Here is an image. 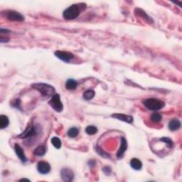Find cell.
<instances>
[{
    "label": "cell",
    "instance_id": "obj_1",
    "mask_svg": "<svg viewBox=\"0 0 182 182\" xmlns=\"http://www.w3.org/2000/svg\"><path fill=\"white\" fill-rule=\"evenodd\" d=\"M33 88L37 89L41 93L43 97L49 98L54 95L55 88L51 85L46 83H34L32 84Z\"/></svg>",
    "mask_w": 182,
    "mask_h": 182
},
{
    "label": "cell",
    "instance_id": "obj_2",
    "mask_svg": "<svg viewBox=\"0 0 182 182\" xmlns=\"http://www.w3.org/2000/svg\"><path fill=\"white\" fill-rule=\"evenodd\" d=\"M143 105L150 110H159L165 107V103L156 98H149L143 101Z\"/></svg>",
    "mask_w": 182,
    "mask_h": 182
},
{
    "label": "cell",
    "instance_id": "obj_3",
    "mask_svg": "<svg viewBox=\"0 0 182 182\" xmlns=\"http://www.w3.org/2000/svg\"><path fill=\"white\" fill-rule=\"evenodd\" d=\"M80 13V10L77 4H73L67 8L63 13V17L66 20H73L77 18Z\"/></svg>",
    "mask_w": 182,
    "mask_h": 182
},
{
    "label": "cell",
    "instance_id": "obj_4",
    "mask_svg": "<svg viewBox=\"0 0 182 182\" xmlns=\"http://www.w3.org/2000/svg\"><path fill=\"white\" fill-rule=\"evenodd\" d=\"M48 104L55 111L58 112H60L64 109V105L60 101L59 94H54L48 101Z\"/></svg>",
    "mask_w": 182,
    "mask_h": 182
},
{
    "label": "cell",
    "instance_id": "obj_5",
    "mask_svg": "<svg viewBox=\"0 0 182 182\" xmlns=\"http://www.w3.org/2000/svg\"><path fill=\"white\" fill-rule=\"evenodd\" d=\"M5 17L6 19L10 21H22L24 20V16L20 14V13L13 10L6 11Z\"/></svg>",
    "mask_w": 182,
    "mask_h": 182
},
{
    "label": "cell",
    "instance_id": "obj_6",
    "mask_svg": "<svg viewBox=\"0 0 182 182\" xmlns=\"http://www.w3.org/2000/svg\"><path fill=\"white\" fill-rule=\"evenodd\" d=\"M37 135V129L34 125H29L27 128L22 132L21 134L18 136V137L21 139H26Z\"/></svg>",
    "mask_w": 182,
    "mask_h": 182
},
{
    "label": "cell",
    "instance_id": "obj_7",
    "mask_svg": "<svg viewBox=\"0 0 182 182\" xmlns=\"http://www.w3.org/2000/svg\"><path fill=\"white\" fill-rule=\"evenodd\" d=\"M54 55L59 58L60 60H63V61L68 63L73 58V55L70 52H67V51H55Z\"/></svg>",
    "mask_w": 182,
    "mask_h": 182
},
{
    "label": "cell",
    "instance_id": "obj_8",
    "mask_svg": "<svg viewBox=\"0 0 182 182\" xmlns=\"http://www.w3.org/2000/svg\"><path fill=\"white\" fill-rule=\"evenodd\" d=\"M61 179L64 181H72L74 179V173L68 168H64L60 171Z\"/></svg>",
    "mask_w": 182,
    "mask_h": 182
},
{
    "label": "cell",
    "instance_id": "obj_9",
    "mask_svg": "<svg viewBox=\"0 0 182 182\" xmlns=\"http://www.w3.org/2000/svg\"><path fill=\"white\" fill-rule=\"evenodd\" d=\"M37 170L41 174H47L50 172L51 166L46 161H39L37 164Z\"/></svg>",
    "mask_w": 182,
    "mask_h": 182
},
{
    "label": "cell",
    "instance_id": "obj_10",
    "mask_svg": "<svg viewBox=\"0 0 182 182\" xmlns=\"http://www.w3.org/2000/svg\"><path fill=\"white\" fill-rule=\"evenodd\" d=\"M112 118H114L117 119V120L123 121V122H125L127 123H132L133 122V118L130 115H127V114H119V113H115L112 114Z\"/></svg>",
    "mask_w": 182,
    "mask_h": 182
},
{
    "label": "cell",
    "instance_id": "obj_11",
    "mask_svg": "<svg viewBox=\"0 0 182 182\" xmlns=\"http://www.w3.org/2000/svg\"><path fill=\"white\" fill-rule=\"evenodd\" d=\"M127 140H125V137H121V146L119 149L118 153H117V157L118 159H121L122 158L123 155H124L125 152L127 150Z\"/></svg>",
    "mask_w": 182,
    "mask_h": 182
},
{
    "label": "cell",
    "instance_id": "obj_12",
    "mask_svg": "<svg viewBox=\"0 0 182 182\" xmlns=\"http://www.w3.org/2000/svg\"><path fill=\"white\" fill-rule=\"evenodd\" d=\"M14 150H15L16 154L17 155V157H19V159L22 161V162H26V161H27L26 157L25 156V154H24V149H22L19 145H17V144H16L14 145Z\"/></svg>",
    "mask_w": 182,
    "mask_h": 182
},
{
    "label": "cell",
    "instance_id": "obj_13",
    "mask_svg": "<svg viewBox=\"0 0 182 182\" xmlns=\"http://www.w3.org/2000/svg\"><path fill=\"white\" fill-rule=\"evenodd\" d=\"M181 127V122L179 120L174 119V120H171L168 123V129L172 131H176L178 130Z\"/></svg>",
    "mask_w": 182,
    "mask_h": 182
},
{
    "label": "cell",
    "instance_id": "obj_14",
    "mask_svg": "<svg viewBox=\"0 0 182 182\" xmlns=\"http://www.w3.org/2000/svg\"><path fill=\"white\" fill-rule=\"evenodd\" d=\"M130 166H131L132 168H134V170L139 171L142 168V163L141 162V161L139 159L133 158L130 161Z\"/></svg>",
    "mask_w": 182,
    "mask_h": 182
},
{
    "label": "cell",
    "instance_id": "obj_15",
    "mask_svg": "<svg viewBox=\"0 0 182 182\" xmlns=\"http://www.w3.org/2000/svg\"><path fill=\"white\" fill-rule=\"evenodd\" d=\"M9 124H10V120L7 116L2 114L0 116V128L1 129H4V128L7 127Z\"/></svg>",
    "mask_w": 182,
    "mask_h": 182
},
{
    "label": "cell",
    "instance_id": "obj_16",
    "mask_svg": "<svg viewBox=\"0 0 182 182\" xmlns=\"http://www.w3.org/2000/svg\"><path fill=\"white\" fill-rule=\"evenodd\" d=\"M78 86V83L76 82V80L73 79H68L66 81V87L67 90H70V91H73L76 90V87Z\"/></svg>",
    "mask_w": 182,
    "mask_h": 182
},
{
    "label": "cell",
    "instance_id": "obj_17",
    "mask_svg": "<svg viewBox=\"0 0 182 182\" xmlns=\"http://www.w3.org/2000/svg\"><path fill=\"white\" fill-rule=\"evenodd\" d=\"M46 147L44 145H41V146H39V147H37L35 149L34 151H33V154L35 155H37V156H44L46 153Z\"/></svg>",
    "mask_w": 182,
    "mask_h": 182
},
{
    "label": "cell",
    "instance_id": "obj_18",
    "mask_svg": "<svg viewBox=\"0 0 182 182\" xmlns=\"http://www.w3.org/2000/svg\"><path fill=\"white\" fill-rule=\"evenodd\" d=\"M135 13H137V14L140 15L141 17H142L144 19H145L146 21H147L148 22H153V21H152V19L150 18L149 16H148L147 14H146L145 11H143L142 10H140V9H136L135 10Z\"/></svg>",
    "mask_w": 182,
    "mask_h": 182
},
{
    "label": "cell",
    "instance_id": "obj_19",
    "mask_svg": "<svg viewBox=\"0 0 182 182\" xmlns=\"http://www.w3.org/2000/svg\"><path fill=\"white\" fill-rule=\"evenodd\" d=\"M95 95V91H93V90H87V91L84 92L83 98L86 100H90L94 98Z\"/></svg>",
    "mask_w": 182,
    "mask_h": 182
},
{
    "label": "cell",
    "instance_id": "obj_20",
    "mask_svg": "<svg viewBox=\"0 0 182 182\" xmlns=\"http://www.w3.org/2000/svg\"><path fill=\"white\" fill-rule=\"evenodd\" d=\"M150 120L155 123H158L161 122V120H162V116H161V114L155 112V113L152 114L151 117H150Z\"/></svg>",
    "mask_w": 182,
    "mask_h": 182
},
{
    "label": "cell",
    "instance_id": "obj_21",
    "mask_svg": "<svg viewBox=\"0 0 182 182\" xmlns=\"http://www.w3.org/2000/svg\"><path fill=\"white\" fill-rule=\"evenodd\" d=\"M78 133H79V131H78V128L76 127H71L68 130V136L71 138H74L76 137L78 135Z\"/></svg>",
    "mask_w": 182,
    "mask_h": 182
},
{
    "label": "cell",
    "instance_id": "obj_22",
    "mask_svg": "<svg viewBox=\"0 0 182 182\" xmlns=\"http://www.w3.org/2000/svg\"><path fill=\"white\" fill-rule=\"evenodd\" d=\"M85 132L89 135H93L98 132V128L95 126H87L85 129Z\"/></svg>",
    "mask_w": 182,
    "mask_h": 182
},
{
    "label": "cell",
    "instance_id": "obj_23",
    "mask_svg": "<svg viewBox=\"0 0 182 182\" xmlns=\"http://www.w3.org/2000/svg\"><path fill=\"white\" fill-rule=\"evenodd\" d=\"M51 143L56 149H60L61 147V141H60L59 138L56 137H54L51 139Z\"/></svg>",
    "mask_w": 182,
    "mask_h": 182
},
{
    "label": "cell",
    "instance_id": "obj_24",
    "mask_svg": "<svg viewBox=\"0 0 182 182\" xmlns=\"http://www.w3.org/2000/svg\"><path fill=\"white\" fill-rule=\"evenodd\" d=\"M161 141H163L164 142L166 143L168 147H172L173 146V141L171 139L168 138V137H162L161 139Z\"/></svg>",
    "mask_w": 182,
    "mask_h": 182
},
{
    "label": "cell",
    "instance_id": "obj_25",
    "mask_svg": "<svg viewBox=\"0 0 182 182\" xmlns=\"http://www.w3.org/2000/svg\"><path fill=\"white\" fill-rule=\"evenodd\" d=\"M9 40H10V39H9V38H5V39H4L3 37H1V39H0V41H1V43L7 42V41H9Z\"/></svg>",
    "mask_w": 182,
    "mask_h": 182
},
{
    "label": "cell",
    "instance_id": "obj_26",
    "mask_svg": "<svg viewBox=\"0 0 182 182\" xmlns=\"http://www.w3.org/2000/svg\"><path fill=\"white\" fill-rule=\"evenodd\" d=\"M30 181V180H29V179H21V180H20V181Z\"/></svg>",
    "mask_w": 182,
    "mask_h": 182
}]
</instances>
